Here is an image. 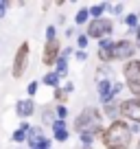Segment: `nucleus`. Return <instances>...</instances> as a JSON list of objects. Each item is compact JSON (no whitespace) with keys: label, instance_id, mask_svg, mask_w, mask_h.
I'll return each instance as SVG.
<instances>
[{"label":"nucleus","instance_id":"nucleus-1","mask_svg":"<svg viewBox=\"0 0 140 149\" xmlns=\"http://www.w3.org/2000/svg\"><path fill=\"white\" fill-rule=\"evenodd\" d=\"M101 140H103L105 149H129V145H131L129 125L125 121H121V118H116V121L110 123L107 130H103Z\"/></svg>","mask_w":140,"mask_h":149},{"label":"nucleus","instance_id":"nucleus-2","mask_svg":"<svg viewBox=\"0 0 140 149\" xmlns=\"http://www.w3.org/2000/svg\"><path fill=\"white\" fill-rule=\"evenodd\" d=\"M75 130L79 134H92L98 136L103 134V125H101V112L96 107H85L75 121Z\"/></svg>","mask_w":140,"mask_h":149},{"label":"nucleus","instance_id":"nucleus-3","mask_svg":"<svg viewBox=\"0 0 140 149\" xmlns=\"http://www.w3.org/2000/svg\"><path fill=\"white\" fill-rule=\"evenodd\" d=\"M125 84L129 86L134 99H140V59H129L123 68Z\"/></svg>","mask_w":140,"mask_h":149},{"label":"nucleus","instance_id":"nucleus-4","mask_svg":"<svg viewBox=\"0 0 140 149\" xmlns=\"http://www.w3.org/2000/svg\"><path fill=\"white\" fill-rule=\"evenodd\" d=\"M114 31V22L110 18H98V20H90L88 24V40L90 37H96V40H103V37H110Z\"/></svg>","mask_w":140,"mask_h":149},{"label":"nucleus","instance_id":"nucleus-5","mask_svg":"<svg viewBox=\"0 0 140 149\" xmlns=\"http://www.w3.org/2000/svg\"><path fill=\"white\" fill-rule=\"evenodd\" d=\"M28 42H22L18 46V51H15V57H13V77L15 79H20V77H24V72H26L28 68Z\"/></svg>","mask_w":140,"mask_h":149},{"label":"nucleus","instance_id":"nucleus-6","mask_svg":"<svg viewBox=\"0 0 140 149\" xmlns=\"http://www.w3.org/2000/svg\"><path fill=\"white\" fill-rule=\"evenodd\" d=\"M118 116L140 125V99H127V101L118 103Z\"/></svg>","mask_w":140,"mask_h":149},{"label":"nucleus","instance_id":"nucleus-7","mask_svg":"<svg viewBox=\"0 0 140 149\" xmlns=\"http://www.w3.org/2000/svg\"><path fill=\"white\" fill-rule=\"evenodd\" d=\"M134 55H136V44L134 42H129V40L114 42V46H112V59H118V61L127 59V61H129Z\"/></svg>","mask_w":140,"mask_h":149},{"label":"nucleus","instance_id":"nucleus-8","mask_svg":"<svg viewBox=\"0 0 140 149\" xmlns=\"http://www.w3.org/2000/svg\"><path fill=\"white\" fill-rule=\"evenodd\" d=\"M59 51H61V46H59V42L57 40H53V42H46V46H44V53H42V61L46 66H53L57 59H59Z\"/></svg>","mask_w":140,"mask_h":149},{"label":"nucleus","instance_id":"nucleus-9","mask_svg":"<svg viewBox=\"0 0 140 149\" xmlns=\"http://www.w3.org/2000/svg\"><path fill=\"white\" fill-rule=\"evenodd\" d=\"M96 88H98V99H101L103 105L110 103V101H114V97H112V81L103 79V81H98V84H96Z\"/></svg>","mask_w":140,"mask_h":149},{"label":"nucleus","instance_id":"nucleus-10","mask_svg":"<svg viewBox=\"0 0 140 149\" xmlns=\"http://www.w3.org/2000/svg\"><path fill=\"white\" fill-rule=\"evenodd\" d=\"M33 112H35V103H33L31 99H22V101L15 103V114H18V116L26 118V116H31Z\"/></svg>","mask_w":140,"mask_h":149},{"label":"nucleus","instance_id":"nucleus-11","mask_svg":"<svg viewBox=\"0 0 140 149\" xmlns=\"http://www.w3.org/2000/svg\"><path fill=\"white\" fill-rule=\"evenodd\" d=\"M55 118H57V116H55V107H53V105H46V107L42 110V123L51 127L53 123H55Z\"/></svg>","mask_w":140,"mask_h":149},{"label":"nucleus","instance_id":"nucleus-12","mask_svg":"<svg viewBox=\"0 0 140 149\" xmlns=\"http://www.w3.org/2000/svg\"><path fill=\"white\" fill-rule=\"evenodd\" d=\"M103 112H105L110 118H114V121H116V118H118V101L114 99V101L105 103V105H103Z\"/></svg>","mask_w":140,"mask_h":149},{"label":"nucleus","instance_id":"nucleus-13","mask_svg":"<svg viewBox=\"0 0 140 149\" xmlns=\"http://www.w3.org/2000/svg\"><path fill=\"white\" fill-rule=\"evenodd\" d=\"M42 81H44L46 86H51L53 90H55V88H59V77H57V72H46Z\"/></svg>","mask_w":140,"mask_h":149},{"label":"nucleus","instance_id":"nucleus-14","mask_svg":"<svg viewBox=\"0 0 140 149\" xmlns=\"http://www.w3.org/2000/svg\"><path fill=\"white\" fill-rule=\"evenodd\" d=\"M105 9H107V5H103V2H98V5H94L92 9H88V13L92 15V20H98L103 13H105Z\"/></svg>","mask_w":140,"mask_h":149},{"label":"nucleus","instance_id":"nucleus-15","mask_svg":"<svg viewBox=\"0 0 140 149\" xmlns=\"http://www.w3.org/2000/svg\"><path fill=\"white\" fill-rule=\"evenodd\" d=\"M55 66H57V77H64V74L68 72V61H66L64 57H59V59L55 61Z\"/></svg>","mask_w":140,"mask_h":149},{"label":"nucleus","instance_id":"nucleus-16","mask_svg":"<svg viewBox=\"0 0 140 149\" xmlns=\"http://www.w3.org/2000/svg\"><path fill=\"white\" fill-rule=\"evenodd\" d=\"M112 46H114V42L110 40V37H103V40H98V51L110 53V51H112Z\"/></svg>","mask_w":140,"mask_h":149},{"label":"nucleus","instance_id":"nucleus-17","mask_svg":"<svg viewBox=\"0 0 140 149\" xmlns=\"http://www.w3.org/2000/svg\"><path fill=\"white\" fill-rule=\"evenodd\" d=\"M125 24L131 29V33H134V31H136V26H138V13H129V15L125 18Z\"/></svg>","mask_w":140,"mask_h":149},{"label":"nucleus","instance_id":"nucleus-18","mask_svg":"<svg viewBox=\"0 0 140 149\" xmlns=\"http://www.w3.org/2000/svg\"><path fill=\"white\" fill-rule=\"evenodd\" d=\"M88 9H79V11H77V15H75V22L77 24H85V22H88Z\"/></svg>","mask_w":140,"mask_h":149},{"label":"nucleus","instance_id":"nucleus-19","mask_svg":"<svg viewBox=\"0 0 140 149\" xmlns=\"http://www.w3.org/2000/svg\"><path fill=\"white\" fill-rule=\"evenodd\" d=\"M53 136H55L57 143H66V140H68V130H55Z\"/></svg>","mask_w":140,"mask_h":149},{"label":"nucleus","instance_id":"nucleus-20","mask_svg":"<svg viewBox=\"0 0 140 149\" xmlns=\"http://www.w3.org/2000/svg\"><path fill=\"white\" fill-rule=\"evenodd\" d=\"M107 74H110L107 64H105V66H98V70H96V84H98V81H103V77L107 79Z\"/></svg>","mask_w":140,"mask_h":149},{"label":"nucleus","instance_id":"nucleus-21","mask_svg":"<svg viewBox=\"0 0 140 149\" xmlns=\"http://www.w3.org/2000/svg\"><path fill=\"white\" fill-rule=\"evenodd\" d=\"M55 116L61 118V121H66V116H68V107H66V105H57L55 107Z\"/></svg>","mask_w":140,"mask_h":149},{"label":"nucleus","instance_id":"nucleus-22","mask_svg":"<svg viewBox=\"0 0 140 149\" xmlns=\"http://www.w3.org/2000/svg\"><path fill=\"white\" fill-rule=\"evenodd\" d=\"M11 140H13V143H24V140H26V134L20 132V130H15L13 134H11Z\"/></svg>","mask_w":140,"mask_h":149},{"label":"nucleus","instance_id":"nucleus-23","mask_svg":"<svg viewBox=\"0 0 140 149\" xmlns=\"http://www.w3.org/2000/svg\"><path fill=\"white\" fill-rule=\"evenodd\" d=\"M53 40H57V29L53 26H46V42H53Z\"/></svg>","mask_w":140,"mask_h":149},{"label":"nucleus","instance_id":"nucleus-24","mask_svg":"<svg viewBox=\"0 0 140 149\" xmlns=\"http://www.w3.org/2000/svg\"><path fill=\"white\" fill-rule=\"evenodd\" d=\"M48 147H51V140H48V138H40L33 149H48Z\"/></svg>","mask_w":140,"mask_h":149},{"label":"nucleus","instance_id":"nucleus-25","mask_svg":"<svg viewBox=\"0 0 140 149\" xmlns=\"http://www.w3.org/2000/svg\"><path fill=\"white\" fill-rule=\"evenodd\" d=\"M81 143H83L85 147H90V145L94 143V136L92 134H81Z\"/></svg>","mask_w":140,"mask_h":149},{"label":"nucleus","instance_id":"nucleus-26","mask_svg":"<svg viewBox=\"0 0 140 149\" xmlns=\"http://www.w3.org/2000/svg\"><path fill=\"white\" fill-rule=\"evenodd\" d=\"M77 46H79V48H85V46H88V35H85V33L77 37Z\"/></svg>","mask_w":140,"mask_h":149},{"label":"nucleus","instance_id":"nucleus-27","mask_svg":"<svg viewBox=\"0 0 140 149\" xmlns=\"http://www.w3.org/2000/svg\"><path fill=\"white\" fill-rule=\"evenodd\" d=\"M53 132L55 130H66V121H61V118H55V123H53Z\"/></svg>","mask_w":140,"mask_h":149},{"label":"nucleus","instance_id":"nucleus-28","mask_svg":"<svg viewBox=\"0 0 140 149\" xmlns=\"http://www.w3.org/2000/svg\"><path fill=\"white\" fill-rule=\"evenodd\" d=\"M55 99H57L59 103H64V101H66V92H64L61 88H55Z\"/></svg>","mask_w":140,"mask_h":149},{"label":"nucleus","instance_id":"nucleus-29","mask_svg":"<svg viewBox=\"0 0 140 149\" xmlns=\"http://www.w3.org/2000/svg\"><path fill=\"white\" fill-rule=\"evenodd\" d=\"M37 88H40V84H37V81H31V84H28V88H26V92L33 97V94L37 92Z\"/></svg>","mask_w":140,"mask_h":149},{"label":"nucleus","instance_id":"nucleus-30","mask_svg":"<svg viewBox=\"0 0 140 149\" xmlns=\"http://www.w3.org/2000/svg\"><path fill=\"white\" fill-rule=\"evenodd\" d=\"M11 7V2H5V0H0V18L7 13V9Z\"/></svg>","mask_w":140,"mask_h":149},{"label":"nucleus","instance_id":"nucleus-31","mask_svg":"<svg viewBox=\"0 0 140 149\" xmlns=\"http://www.w3.org/2000/svg\"><path fill=\"white\" fill-rule=\"evenodd\" d=\"M121 90H123V84H112V97L116 99V97H118V92H121Z\"/></svg>","mask_w":140,"mask_h":149},{"label":"nucleus","instance_id":"nucleus-32","mask_svg":"<svg viewBox=\"0 0 140 149\" xmlns=\"http://www.w3.org/2000/svg\"><path fill=\"white\" fill-rule=\"evenodd\" d=\"M77 59H79V61H85V59H88V53H85V51H79V53H77Z\"/></svg>","mask_w":140,"mask_h":149},{"label":"nucleus","instance_id":"nucleus-33","mask_svg":"<svg viewBox=\"0 0 140 149\" xmlns=\"http://www.w3.org/2000/svg\"><path fill=\"white\" fill-rule=\"evenodd\" d=\"M112 11H114V13H121V11H123V5H114Z\"/></svg>","mask_w":140,"mask_h":149},{"label":"nucleus","instance_id":"nucleus-34","mask_svg":"<svg viewBox=\"0 0 140 149\" xmlns=\"http://www.w3.org/2000/svg\"><path fill=\"white\" fill-rule=\"evenodd\" d=\"M134 33H136V35H140V24L136 26V31H134Z\"/></svg>","mask_w":140,"mask_h":149},{"label":"nucleus","instance_id":"nucleus-35","mask_svg":"<svg viewBox=\"0 0 140 149\" xmlns=\"http://www.w3.org/2000/svg\"><path fill=\"white\" fill-rule=\"evenodd\" d=\"M136 149H140V140H138V145H136Z\"/></svg>","mask_w":140,"mask_h":149},{"label":"nucleus","instance_id":"nucleus-36","mask_svg":"<svg viewBox=\"0 0 140 149\" xmlns=\"http://www.w3.org/2000/svg\"><path fill=\"white\" fill-rule=\"evenodd\" d=\"M83 149H90V147H83Z\"/></svg>","mask_w":140,"mask_h":149},{"label":"nucleus","instance_id":"nucleus-37","mask_svg":"<svg viewBox=\"0 0 140 149\" xmlns=\"http://www.w3.org/2000/svg\"><path fill=\"white\" fill-rule=\"evenodd\" d=\"M18 149H22V147H18Z\"/></svg>","mask_w":140,"mask_h":149}]
</instances>
